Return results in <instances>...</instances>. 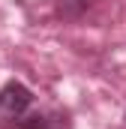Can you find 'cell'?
<instances>
[{
  "mask_svg": "<svg viewBox=\"0 0 126 129\" xmlns=\"http://www.w3.org/2000/svg\"><path fill=\"white\" fill-rule=\"evenodd\" d=\"M30 102H33V93L24 84L9 81V84L0 90V126H15V123L27 114Z\"/></svg>",
  "mask_w": 126,
  "mask_h": 129,
  "instance_id": "cell-1",
  "label": "cell"
},
{
  "mask_svg": "<svg viewBox=\"0 0 126 129\" xmlns=\"http://www.w3.org/2000/svg\"><path fill=\"white\" fill-rule=\"evenodd\" d=\"M90 3L93 0H54V9H57V15L60 18H81L87 9H90Z\"/></svg>",
  "mask_w": 126,
  "mask_h": 129,
  "instance_id": "cell-2",
  "label": "cell"
},
{
  "mask_svg": "<svg viewBox=\"0 0 126 129\" xmlns=\"http://www.w3.org/2000/svg\"><path fill=\"white\" fill-rule=\"evenodd\" d=\"M15 129H48V123H45L42 114H33V117H21L15 123Z\"/></svg>",
  "mask_w": 126,
  "mask_h": 129,
  "instance_id": "cell-3",
  "label": "cell"
}]
</instances>
